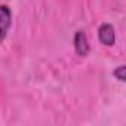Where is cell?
<instances>
[{"label": "cell", "mask_w": 126, "mask_h": 126, "mask_svg": "<svg viewBox=\"0 0 126 126\" xmlns=\"http://www.w3.org/2000/svg\"><path fill=\"white\" fill-rule=\"evenodd\" d=\"M98 39L102 45L105 46H113L116 42V34H114V28L111 24H102L98 30Z\"/></svg>", "instance_id": "obj_1"}, {"label": "cell", "mask_w": 126, "mask_h": 126, "mask_svg": "<svg viewBox=\"0 0 126 126\" xmlns=\"http://www.w3.org/2000/svg\"><path fill=\"white\" fill-rule=\"evenodd\" d=\"M74 47H76V52L77 55L80 56H86L89 53V43H88V37H86V33L85 31H77L76 36H74Z\"/></svg>", "instance_id": "obj_2"}, {"label": "cell", "mask_w": 126, "mask_h": 126, "mask_svg": "<svg viewBox=\"0 0 126 126\" xmlns=\"http://www.w3.org/2000/svg\"><path fill=\"white\" fill-rule=\"evenodd\" d=\"M0 21H2V40H5L12 21V14L6 5H2V8H0Z\"/></svg>", "instance_id": "obj_3"}, {"label": "cell", "mask_w": 126, "mask_h": 126, "mask_svg": "<svg viewBox=\"0 0 126 126\" xmlns=\"http://www.w3.org/2000/svg\"><path fill=\"white\" fill-rule=\"evenodd\" d=\"M114 76H116L119 80L126 82V65H122V67L116 68V70H114Z\"/></svg>", "instance_id": "obj_4"}]
</instances>
